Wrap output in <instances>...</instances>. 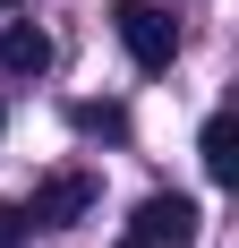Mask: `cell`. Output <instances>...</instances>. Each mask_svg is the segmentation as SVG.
I'll list each match as a JSON object with an SVG mask.
<instances>
[{
    "mask_svg": "<svg viewBox=\"0 0 239 248\" xmlns=\"http://www.w3.org/2000/svg\"><path fill=\"white\" fill-rule=\"evenodd\" d=\"M111 26H120V43H128V60H137V69H171V60H179V17H171V9H154V0H120Z\"/></svg>",
    "mask_w": 239,
    "mask_h": 248,
    "instance_id": "obj_1",
    "label": "cell"
},
{
    "mask_svg": "<svg viewBox=\"0 0 239 248\" xmlns=\"http://www.w3.org/2000/svg\"><path fill=\"white\" fill-rule=\"evenodd\" d=\"M86 205H94V180H86V171H51V180H34V197H26L17 214H26L34 231H69Z\"/></svg>",
    "mask_w": 239,
    "mask_h": 248,
    "instance_id": "obj_2",
    "label": "cell"
},
{
    "mask_svg": "<svg viewBox=\"0 0 239 248\" xmlns=\"http://www.w3.org/2000/svg\"><path fill=\"white\" fill-rule=\"evenodd\" d=\"M196 223H205V214H196L188 197H145L128 240H145V248H188V240H196Z\"/></svg>",
    "mask_w": 239,
    "mask_h": 248,
    "instance_id": "obj_3",
    "label": "cell"
},
{
    "mask_svg": "<svg viewBox=\"0 0 239 248\" xmlns=\"http://www.w3.org/2000/svg\"><path fill=\"white\" fill-rule=\"evenodd\" d=\"M0 69H9V77H43L51 69V34H43V26H0Z\"/></svg>",
    "mask_w": 239,
    "mask_h": 248,
    "instance_id": "obj_4",
    "label": "cell"
},
{
    "mask_svg": "<svg viewBox=\"0 0 239 248\" xmlns=\"http://www.w3.org/2000/svg\"><path fill=\"white\" fill-rule=\"evenodd\" d=\"M196 154H205V180H239V128H231V111H214V120H205Z\"/></svg>",
    "mask_w": 239,
    "mask_h": 248,
    "instance_id": "obj_5",
    "label": "cell"
},
{
    "mask_svg": "<svg viewBox=\"0 0 239 248\" xmlns=\"http://www.w3.org/2000/svg\"><path fill=\"white\" fill-rule=\"evenodd\" d=\"M69 120H77V128H94V137H128V111H120V103H77Z\"/></svg>",
    "mask_w": 239,
    "mask_h": 248,
    "instance_id": "obj_6",
    "label": "cell"
},
{
    "mask_svg": "<svg viewBox=\"0 0 239 248\" xmlns=\"http://www.w3.org/2000/svg\"><path fill=\"white\" fill-rule=\"evenodd\" d=\"M26 240V214H17V205H0V248H17Z\"/></svg>",
    "mask_w": 239,
    "mask_h": 248,
    "instance_id": "obj_7",
    "label": "cell"
},
{
    "mask_svg": "<svg viewBox=\"0 0 239 248\" xmlns=\"http://www.w3.org/2000/svg\"><path fill=\"white\" fill-rule=\"evenodd\" d=\"M120 248H145V240H120Z\"/></svg>",
    "mask_w": 239,
    "mask_h": 248,
    "instance_id": "obj_8",
    "label": "cell"
},
{
    "mask_svg": "<svg viewBox=\"0 0 239 248\" xmlns=\"http://www.w3.org/2000/svg\"><path fill=\"white\" fill-rule=\"evenodd\" d=\"M0 9H17V0H0Z\"/></svg>",
    "mask_w": 239,
    "mask_h": 248,
    "instance_id": "obj_9",
    "label": "cell"
},
{
    "mask_svg": "<svg viewBox=\"0 0 239 248\" xmlns=\"http://www.w3.org/2000/svg\"><path fill=\"white\" fill-rule=\"evenodd\" d=\"M0 128H9V111H0Z\"/></svg>",
    "mask_w": 239,
    "mask_h": 248,
    "instance_id": "obj_10",
    "label": "cell"
}]
</instances>
